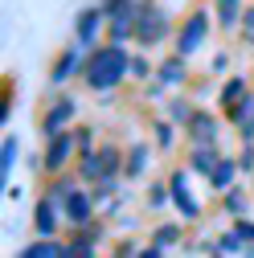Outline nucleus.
<instances>
[{
    "label": "nucleus",
    "mask_w": 254,
    "mask_h": 258,
    "mask_svg": "<svg viewBox=\"0 0 254 258\" xmlns=\"http://www.w3.org/2000/svg\"><path fill=\"white\" fill-rule=\"evenodd\" d=\"M127 70H132V57L123 53V45H103V49H94V53L86 57L82 78H86L90 90H115Z\"/></svg>",
    "instance_id": "1"
},
{
    "label": "nucleus",
    "mask_w": 254,
    "mask_h": 258,
    "mask_svg": "<svg viewBox=\"0 0 254 258\" xmlns=\"http://www.w3.org/2000/svg\"><path fill=\"white\" fill-rule=\"evenodd\" d=\"M205 33H209V13L205 9H197L193 17L184 21V29H180V37H176V57H188L201 41H205Z\"/></svg>",
    "instance_id": "2"
},
{
    "label": "nucleus",
    "mask_w": 254,
    "mask_h": 258,
    "mask_svg": "<svg viewBox=\"0 0 254 258\" xmlns=\"http://www.w3.org/2000/svg\"><path fill=\"white\" fill-rule=\"evenodd\" d=\"M74 144H78V132H61V136H53L49 148H45V172H61V168H66L70 156H74Z\"/></svg>",
    "instance_id": "3"
},
{
    "label": "nucleus",
    "mask_w": 254,
    "mask_h": 258,
    "mask_svg": "<svg viewBox=\"0 0 254 258\" xmlns=\"http://www.w3.org/2000/svg\"><path fill=\"white\" fill-rule=\"evenodd\" d=\"M164 33H168V21H164V13H160V9H144V13H140V21H136V37H140V45L160 41Z\"/></svg>",
    "instance_id": "4"
},
{
    "label": "nucleus",
    "mask_w": 254,
    "mask_h": 258,
    "mask_svg": "<svg viewBox=\"0 0 254 258\" xmlns=\"http://www.w3.org/2000/svg\"><path fill=\"white\" fill-rule=\"evenodd\" d=\"M70 119H74V99H57V103L45 111V119H41V123H45V136H49V140H53V136H61Z\"/></svg>",
    "instance_id": "5"
},
{
    "label": "nucleus",
    "mask_w": 254,
    "mask_h": 258,
    "mask_svg": "<svg viewBox=\"0 0 254 258\" xmlns=\"http://www.w3.org/2000/svg\"><path fill=\"white\" fill-rule=\"evenodd\" d=\"M90 209H94L90 192H82V188H70V192H66V221H74V225H90Z\"/></svg>",
    "instance_id": "6"
},
{
    "label": "nucleus",
    "mask_w": 254,
    "mask_h": 258,
    "mask_svg": "<svg viewBox=\"0 0 254 258\" xmlns=\"http://www.w3.org/2000/svg\"><path fill=\"white\" fill-rule=\"evenodd\" d=\"M103 21H107L103 9H86V13H78V45H90L94 37H99Z\"/></svg>",
    "instance_id": "7"
},
{
    "label": "nucleus",
    "mask_w": 254,
    "mask_h": 258,
    "mask_svg": "<svg viewBox=\"0 0 254 258\" xmlns=\"http://www.w3.org/2000/svg\"><path fill=\"white\" fill-rule=\"evenodd\" d=\"M242 13H246L242 0H217V25H221V29L242 25Z\"/></svg>",
    "instance_id": "8"
},
{
    "label": "nucleus",
    "mask_w": 254,
    "mask_h": 258,
    "mask_svg": "<svg viewBox=\"0 0 254 258\" xmlns=\"http://www.w3.org/2000/svg\"><path fill=\"white\" fill-rule=\"evenodd\" d=\"M234 115V123H238V132H242V140H250L254 136V99H250V94H246V99L230 111Z\"/></svg>",
    "instance_id": "9"
},
{
    "label": "nucleus",
    "mask_w": 254,
    "mask_h": 258,
    "mask_svg": "<svg viewBox=\"0 0 254 258\" xmlns=\"http://www.w3.org/2000/svg\"><path fill=\"white\" fill-rule=\"evenodd\" d=\"M21 258H66V246H57L53 238H41V242H33V246H25Z\"/></svg>",
    "instance_id": "10"
},
{
    "label": "nucleus",
    "mask_w": 254,
    "mask_h": 258,
    "mask_svg": "<svg viewBox=\"0 0 254 258\" xmlns=\"http://www.w3.org/2000/svg\"><path fill=\"white\" fill-rule=\"evenodd\" d=\"M188 164H193L197 172H205V176H213L221 160H217V152H213L209 144H197V152H193V160H188Z\"/></svg>",
    "instance_id": "11"
},
{
    "label": "nucleus",
    "mask_w": 254,
    "mask_h": 258,
    "mask_svg": "<svg viewBox=\"0 0 254 258\" xmlns=\"http://www.w3.org/2000/svg\"><path fill=\"white\" fill-rule=\"evenodd\" d=\"M172 197H176V205H180V213H184V217H197V201L188 197V188H184V172H176V176H172Z\"/></svg>",
    "instance_id": "12"
},
{
    "label": "nucleus",
    "mask_w": 254,
    "mask_h": 258,
    "mask_svg": "<svg viewBox=\"0 0 254 258\" xmlns=\"http://www.w3.org/2000/svg\"><path fill=\"white\" fill-rule=\"evenodd\" d=\"M53 225H57V221H53V205H49V201H41V205H37V213H33V230H37L41 238H53Z\"/></svg>",
    "instance_id": "13"
},
{
    "label": "nucleus",
    "mask_w": 254,
    "mask_h": 258,
    "mask_svg": "<svg viewBox=\"0 0 254 258\" xmlns=\"http://www.w3.org/2000/svg\"><path fill=\"white\" fill-rule=\"evenodd\" d=\"M246 94H250V86H246V78H230V82H226V90H221V103H226V107L234 111V107H238V103L246 99Z\"/></svg>",
    "instance_id": "14"
},
{
    "label": "nucleus",
    "mask_w": 254,
    "mask_h": 258,
    "mask_svg": "<svg viewBox=\"0 0 254 258\" xmlns=\"http://www.w3.org/2000/svg\"><path fill=\"white\" fill-rule=\"evenodd\" d=\"M119 156H123V152H119L115 144H107V148H99V160H103V180H111V176L119 172Z\"/></svg>",
    "instance_id": "15"
},
{
    "label": "nucleus",
    "mask_w": 254,
    "mask_h": 258,
    "mask_svg": "<svg viewBox=\"0 0 254 258\" xmlns=\"http://www.w3.org/2000/svg\"><path fill=\"white\" fill-rule=\"evenodd\" d=\"M234 172H238V164H234L230 156H221V164H217V172L209 176V180H213V188H230V180H234Z\"/></svg>",
    "instance_id": "16"
},
{
    "label": "nucleus",
    "mask_w": 254,
    "mask_h": 258,
    "mask_svg": "<svg viewBox=\"0 0 254 258\" xmlns=\"http://www.w3.org/2000/svg\"><path fill=\"white\" fill-rule=\"evenodd\" d=\"M213 132H217L213 115H193V136H197V144H209V140H213Z\"/></svg>",
    "instance_id": "17"
},
{
    "label": "nucleus",
    "mask_w": 254,
    "mask_h": 258,
    "mask_svg": "<svg viewBox=\"0 0 254 258\" xmlns=\"http://www.w3.org/2000/svg\"><path fill=\"white\" fill-rule=\"evenodd\" d=\"M74 57H78L74 49H66V53H61V61H57V66H53V82H66V78H70V70L78 66Z\"/></svg>",
    "instance_id": "18"
},
{
    "label": "nucleus",
    "mask_w": 254,
    "mask_h": 258,
    "mask_svg": "<svg viewBox=\"0 0 254 258\" xmlns=\"http://www.w3.org/2000/svg\"><path fill=\"white\" fill-rule=\"evenodd\" d=\"M144 164H148V148H132L127 152V176H140Z\"/></svg>",
    "instance_id": "19"
},
{
    "label": "nucleus",
    "mask_w": 254,
    "mask_h": 258,
    "mask_svg": "<svg viewBox=\"0 0 254 258\" xmlns=\"http://www.w3.org/2000/svg\"><path fill=\"white\" fill-rule=\"evenodd\" d=\"M238 29H242V41H246V45H254V5H246V13H242V25H238Z\"/></svg>",
    "instance_id": "20"
},
{
    "label": "nucleus",
    "mask_w": 254,
    "mask_h": 258,
    "mask_svg": "<svg viewBox=\"0 0 254 258\" xmlns=\"http://www.w3.org/2000/svg\"><path fill=\"white\" fill-rule=\"evenodd\" d=\"M66 258H94V250H90V242H86V238H78L74 246H66Z\"/></svg>",
    "instance_id": "21"
},
{
    "label": "nucleus",
    "mask_w": 254,
    "mask_h": 258,
    "mask_svg": "<svg viewBox=\"0 0 254 258\" xmlns=\"http://www.w3.org/2000/svg\"><path fill=\"white\" fill-rule=\"evenodd\" d=\"M127 5H132V0H103L99 9H103L107 17H115V13H119V9H127Z\"/></svg>",
    "instance_id": "22"
},
{
    "label": "nucleus",
    "mask_w": 254,
    "mask_h": 258,
    "mask_svg": "<svg viewBox=\"0 0 254 258\" xmlns=\"http://www.w3.org/2000/svg\"><path fill=\"white\" fill-rule=\"evenodd\" d=\"M180 234H176V225H164L160 234H156V246H164V242H176Z\"/></svg>",
    "instance_id": "23"
},
{
    "label": "nucleus",
    "mask_w": 254,
    "mask_h": 258,
    "mask_svg": "<svg viewBox=\"0 0 254 258\" xmlns=\"http://www.w3.org/2000/svg\"><path fill=\"white\" fill-rule=\"evenodd\" d=\"M160 74H164L168 82H172V78H180V74H184V66H180V57H176V61H168V66H164Z\"/></svg>",
    "instance_id": "24"
},
{
    "label": "nucleus",
    "mask_w": 254,
    "mask_h": 258,
    "mask_svg": "<svg viewBox=\"0 0 254 258\" xmlns=\"http://www.w3.org/2000/svg\"><path fill=\"white\" fill-rule=\"evenodd\" d=\"M13 152H17V144L5 140V152H0V156H5V160H0V168H5V172H9V164H13Z\"/></svg>",
    "instance_id": "25"
},
{
    "label": "nucleus",
    "mask_w": 254,
    "mask_h": 258,
    "mask_svg": "<svg viewBox=\"0 0 254 258\" xmlns=\"http://www.w3.org/2000/svg\"><path fill=\"white\" fill-rule=\"evenodd\" d=\"M234 238H250V242H254V225H250V221H238V225H234Z\"/></svg>",
    "instance_id": "26"
},
{
    "label": "nucleus",
    "mask_w": 254,
    "mask_h": 258,
    "mask_svg": "<svg viewBox=\"0 0 254 258\" xmlns=\"http://www.w3.org/2000/svg\"><path fill=\"white\" fill-rule=\"evenodd\" d=\"M226 201H230V209H234V213H238V209H246V197H242V192H230Z\"/></svg>",
    "instance_id": "27"
},
{
    "label": "nucleus",
    "mask_w": 254,
    "mask_h": 258,
    "mask_svg": "<svg viewBox=\"0 0 254 258\" xmlns=\"http://www.w3.org/2000/svg\"><path fill=\"white\" fill-rule=\"evenodd\" d=\"M144 258H160V246H148V250H144Z\"/></svg>",
    "instance_id": "28"
}]
</instances>
